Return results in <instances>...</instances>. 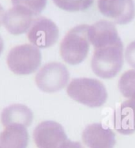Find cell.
I'll return each mask as SVG.
<instances>
[{
  "label": "cell",
  "instance_id": "1",
  "mask_svg": "<svg viewBox=\"0 0 135 148\" xmlns=\"http://www.w3.org/2000/svg\"><path fill=\"white\" fill-rule=\"evenodd\" d=\"M123 65V45L122 41L96 48L91 67L97 77L111 79L120 72Z\"/></svg>",
  "mask_w": 135,
  "mask_h": 148
},
{
  "label": "cell",
  "instance_id": "2",
  "mask_svg": "<svg viewBox=\"0 0 135 148\" xmlns=\"http://www.w3.org/2000/svg\"><path fill=\"white\" fill-rule=\"evenodd\" d=\"M66 92L72 99L89 107H100L107 99L105 87L93 78H75L67 86Z\"/></svg>",
  "mask_w": 135,
  "mask_h": 148
},
{
  "label": "cell",
  "instance_id": "3",
  "mask_svg": "<svg viewBox=\"0 0 135 148\" xmlns=\"http://www.w3.org/2000/svg\"><path fill=\"white\" fill-rule=\"evenodd\" d=\"M89 25H80L70 29L60 44L63 59L70 65H78L85 59L89 51Z\"/></svg>",
  "mask_w": 135,
  "mask_h": 148
},
{
  "label": "cell",
  "instance_id": "4",
  "mask_svg": "<svg viewBox=\"0 0 135 148\" xmlns=\"http://www.w3.org/2000/svg\"><path fill=\"white\" fill-rule=\"evenodd\" d=\"M7 66L14 73L29 75L34 73L41 63L40 49L32 44L14 47L9 52Z\"/></svg>",
  "mask_w": 135,
  "mask_h": 148
},
{
  "label": "cell",
  "instance_id": "5",
  "mask_svg": "<svg viewBox=\"0 0 135 148\" xmlns=\"http://www.w3.org/2000/svg\"><path fill=\"white\" fill-rule=\"evenodd\" d=\"M70 73L63 64L48 63L36 75V84L43 92L54 93L60 91L69 81Z\"/></svg>",
  "mask_w": 135,
  "mask_h": 148
},
{
  "label": "cell",
  "instance_id": "6",
  "mask_svg": "<svg viewBox=\"0 0 135 148\" xmlns=\"http://www.w3.org/2000/svg\"><path fill=\"white\" fill-rule=\"evenodd\" d=\"M59 29L52 20L40 17L33 21L28 31V39L38 48H48L57 42Z\"/></svg>",
  "mask_w": 135,
  "mask_h": 148
},
{
  "label": "cell",
  "instance_id": "7",
  "mask_svg": "<svg viewBox=\"0 0 135 148\" xmlns=\"http://www.w3.org/2000/svg\"><path fill=\"white\" fill-rule=\"evenodd\" d=\"M33 139L38 148H59L67 140V136L60 124L46 121L36 127Z\"/></svg>",
  "mask_w": 135,
  "mask_h": 148
},
{
  "label": "cell",
  "instance_id": "8",
  "mask_svg": "<svg viewBox=\"0 0 135 148\" xmlns=\"http://www.w3.org/2000/svg\"><path fill=\"white\" fill-rule=\"evenodd\" d=\"M98 9L115 24L126 25L135 17V4L133 0H98Z\"/></svg>",
  "mask_w": 135,
  "mask_h": 148
},
{
  "label": "cell",
  "instance_id": "9",
  "mask_svg": "<svg viewBox=\"0 0 135 148\" xmlns=\"http://www.w3.org/2000/svg\"><path fill=\"white\" fill-rule=\"evenodd\" d=\"M82 140L89 148H114L116 140L112 129L105 128L101 123L87 125L82 132Z\"/></svg>",
  "mask_w": 135,
  "mask_h": 148
},
{
  "label": "cell",
  "instance_id": "10",
  "mask_svg": "<svg viewBox=\"0 0 135 148\" xmlns=\"http://www.w3.org/2000/svg\"><path fill=\"white\" fill-rule=\"evenodd\" d=\"M88 37L89 43H92L95 49L121 41L115 25L105 20L99 21L89 26Z\"/></svg>",
  "mask_w": 135,
  "mask_h": 148
},
{
  "label": "cell",
  "instance_id": "11",
  "mask_svg": "<svg viewBox=\"0 0 135 148\" xmlns=\"http://www.w3.org/2000/svg\"><path fill=\"white\" fill-rule=\"evenodd\" d=\"M33 15L22 6H14L5 13L3 24L12 35H20L29 31L33 22Z\"/></svg>",
  "mask_w": 135,
  "mask_h": 148
},
{
  "label": "cell",
  "instance_id": "12",
  "mask_svg": "<svg viewBox=\"0 0 135 148\" xmlns=\"http://www.w3.org/2000/svg\"><path fill=\"white\" fill-rule=\"evenodd\" d=\"M114 128L120 134L129 135L135 132V103L127 100L115 109Z\"/></svg>",
  "mask_w": 135,
  "mask_h": 148
},
{
  "label": "cell",
  "instance_id": "13",
  "mask_svg": "<svg viewBox=\"0 0 135 148\" xmlns=\"http://www.w3.org/2000/svg\"><path fill=\"white\" fill-rule=\"evenodd\" d=\"M33 115L30 109L22 104H14L4 109L1 114V121L4 127L22 125L29 127L32 121Z\"/></svg>",
  "mask_w": 135,
  "mask_h": 148
},
{
  "label": "cell",
  "instance_id": "14",
  "mask_svg": "<svg viewBox=\"0 0 135 148\" xmlns=\"http://www.w3.org/2000/svg\"><path fill=\"white\" fill-rule=\"evenodd\" d=\"M29 134L26 127L10 125L0 133V148H27Z\"/></svg>",
  "mask_w": 135,
  "mask_h": 148
},
{
  "label": "cell",
  "instance_id": "15",
  "mask_svg": "<svg viewBox=\"0 0 135 148\" xmlns=\"http://www.w3.org/2000/svg\"><path fill=\"white\" fill-rule=\"evenodd\" d=\"M118 89L125 98L135 103V69L128 70L121 76Z\"/></svg>",
  "mask_w": 135,
  "mask_h": 148
},
{
  "label": "cell",
  "instance_id": "16",
  "mask_svg": "<svg viewBox=\"0 0 135 148\" xmlns=\"http://www.w3.org/2000/svg\"><path fill=\"white\" fill-rule=\"evenodd\" d=\"M55 5L70 12L83 11L92 6L94 0H52Z\"/></svg>",
  "mask_w": 135,
  "mask_h": 148
},
{
  "label": "cell",
  "instance_id": "17",
  "mask_svg": "<svg viewBox=\"0 0 135 148\" xmlns=\"http://www.w3.org/2000/svg\"><path fill=\"white\" fill-rule=\"evenodd\" d=\"M14 6H22L28 10L33 16H38L45 8L47 0H11Z\"/></svg>",
  "mask_w": 135,
  "mask_h": 148
},
{
  "label": "cell",
  "instance_id": "18",
  "mask_svg": "<svg viewBox=\"0 0 135 148\" xmlns=\"http://www.w3.org/2000/svg\"><path fill=\"white\" fill-rule=\"evenodd\" d=\"M125 58L129 66L135 69V41L127 46L125 52Z\"/></svg>",
  "mask_w": 135,
  "mask_h": 148
},
{
  "label": "cell",
  "instance_id": "19",
  "mask_svg": "<svg viewBox=\"0 0 135 148\" xmlns=\"http://www.w3.org/2000/svg\"><path fill=\"white\" fill-rule=\"evenodd\" d=\"M59 148H84L83 146L79 142H74V141H71V140H67L61 145Z\"/></svg>",
  "mask_w": 135,
  "mask_h": 148
},
{
  "label": "cell",
  "instance_id": "20",
  "mask_svg": "<svg viewBox=\"0 0 135 148\" xmlns=\"http://www.w3.org/2000/svg\"><path fill=\"white\" fill-rule=\"evenodd\" d=\"M4 15H5L4 9L3 8V6L0 5V25H2V23H3Z\"/></svg>",
  "mask_w": 135,
  "mask_h": 148
},
{
  "label": "cell",
  "instance_id": "21",
  "mask_svg": "<svg viewBox=\"0 0 135 148\" xmlns=\"http://www.w3.org/2000/svg\"><path fill=\"white\" fill-rule=\"evenodd\" d=\"M3 47H4V43H3V40L2 37L0 36V54L3 52Z\"/></svg>",
  "mask_w": 135,
  "mask_h": 148
}]
</instances>
